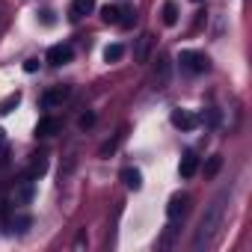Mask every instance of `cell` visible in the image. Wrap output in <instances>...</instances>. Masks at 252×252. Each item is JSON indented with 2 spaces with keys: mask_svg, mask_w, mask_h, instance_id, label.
I'll return each instance as SVG.
<instances>
[{
  "mask_svg": "<svg viewBox=\"0 0 252 252\" xmlns=\"http://www.w3.org/2000/svg\"><path fill=\"white\" fill-rule=\"evenodd\" d=\"M36 68H39V60H27L24 63V71H36Z\"/></svg>",
  "mask_w": 252,
  "mask_h": 252,
  "instance_id": "603a6c76",
  "label": "cell"
},
{
  "mask_svg": "<svg viewBox=\"0 0 252 252\" xmlns=\"http://www.w3.org/2000/svg\"><path fill=\"white\" fill-rule=\"evenodd\" d=\"M9 163V152H6V146H0V169H3Z\"/></svg>",
  "mask_w": 252,
  "mask_h": 252,
  "instance_id": "7402d4cb",
  "label": "cell"
},
{
  "mask_svg": "<svg viewBox=\"0 0 252 252\" xmlns=\"http://www.w3.org/2000/svg\"><path fill=\"white\" fill-rule=\"evenodd\" d=\"M122 181H125V187H128V190H140V187H143L140 169H125V172H122Z\"/></svg>",
  "mask_w": 252,
  "mask_h": 252,
  "instance_id": "7c38bea8",
  "label": "cell"
},
{
  "mask_svg": "<svg viewBox=\"0 0 252 252\" xmlns=\"http://www.w3.org/2000/svg\"><path fill=\"white\" fill-rule=\"evenodd\" d=\"M77 125H80L83 131H86V128H92V125H95V113H83V116L77 119Z\"/></svg>",
  "mask_w": 252,
  "mask_h": 252,
  "instance_id": "44dd1931",
  "label": "cell"
},
{
  "mask_svg": "<svg viewBox=\"0 0 252 252\" xmlns=\"http://www.w3.org/2000/svg\"><path fill=\"white\" fill-rule=\"evenodd\" d=\"M48 172V155H33V163H30V169H27V178H42Z\"/></svg>",
  "mask_w": 252,
  "mask_h": 252,
  "instance_id": "8fae6325",
  "label": "cell"
},
{
  "mask_svg": "<svg viewBox=\"0 0 252 252\" xmlns=\"http://www.w3.org/2000/svg\"><path fill=\"white\" fill-rule=\"evenodd\" d=\"M33 193H36V181L24 175L18 181V190H15V205H30L33 202Z\"/></svg>",
  "mask_w": 252,
  "mask_h": 252,
  "instance_id": "5b68a950",
  "label": "cell"
},
{
  "mask_svg": "<svg viewBox=\"0 0 252 252\" xmlns=\"http://www.w3.org/2000/svg\"><path fill=\"white\" fill-rule=\"evenodd\" d=\"M220 166H222V158H211V160H208V166H205V175H217V172H220Z\"/></svg>",
  "mask_w": 252,
  "mask_h": 252,
  "instance_id": "ffe728a7",
  "label": "cell"
},
{
  "mask_svg": "<svg viewBox=\"0 0 252 252\" xmlns=\"http://www.w3.org/2000/svg\"><path fill=\"white\" fill-rule=\"evenodd\" d=\"M196 169H199V158H196L193 152H187V155L181 158V166H178L181 178H193V175H196Z\"/></svg>",
  "mask_w": 252,
  "mask_h": 252,
  "instance_id": "30bf717a",
  "label": "cell"
},
{
  "mask_svg": "<svg viewBox=\"0 0 252 252\" xmlns=\"http://www.w3.org/2000/svg\"><path fill=\"white\" fill-rule=\"evenodd\" d=\"M137 21V12L131 6H122V18H119V27H131Z\"/></svg>",
  "mask_w": 252,
  "mask_h": 252,
  "instance_id": "ac0fdd59",
  "label": "cell"
},
{
  "mask_svg": "<svg viewBox=\"0 0 252 252\" xmlns=\"http://www.w3.org/2000/svg\"><path fill=\"white\" fill-rule=\"evenodd\" d=\"M0 146H6V131L0 128Z\"/></svg>",
  "mask_w": 252,
  "mask_h": 252,
  "instance_id": "cb8c5ba5",
  "label": "cell"
},
{
  "mask_svg": "<svg viewBox=\"0 0 252 252\" xmlns=\"http://www.w3.org/2000/svg\"><path fill=\"white\" fill-rule=\"evenodd\" d=\"M18 104H21V92H12V95H6L3 101H0V113L6 116V113H12Z\"/></svg>",
  "mask_w": 252,
  "mask_h": 252,
  "instance_id": "2e32d148",
  "label": "cell"
},
{
  "mask_svg": "<svg viewBox=\"0 0 252 252\" xmlns=\"http://www.w3.org/2000/svg\"><path fill=\"white\" fill-rule=\"evenodd\" d=\"M92 9H95V0H71L68 18H71V21H80V18H86Z\"/></svg>",
  "mask_w": 252,
  "mask_h": 252,
  "instance_id": "ba28073f",
  "label": "cell"
},
{
  "mask_svg": "<svg viewBox=\"0 0 252 252\" xmlns=\"http://www.w3.org/2000/svg\"><path fill=\"white\" fill-rule=\"evenodd\" d=\"M101 18H104V24H119V18H122V6H104L101 9Z\"/></svg>",
  "mask_w": 252,
  "mask_h": 252,
  "instance_id": "5bb4252c",
  "label": "cell"
},
{
  "mask_svg": "<svg viewBox=\"0 0 252 252\" xmlns=\"http://www.w3.org/2000/svg\"><path fill=\"white\" fill-rule=\"evenodd\" d=\"M71 57H74V51H71V45H54V48H48V63L51 65H65V63H71Z\"/></svg>",
  "mask_w": 252,
  "mask_h": 252,
  "instance_id": "277c9868",
  "label": "cell"
},
{
  "mask_svg": "<svg viewBox=\"0 0 252 252\" xmlns=\"http://www.w3.org/2000/svg\"><path fill=\"white\" fill-rule=\"evenodd\" d=\"M160 15H163V24H166V27H175V24H178V6L172 3V0H166V3H163Z\"/></svg>",
  "mask_w": 252,
  "mask_h": 252,
  "instance_id": "4fadbf2b",
  "label": "cell"
},
{
  "mask_svg": "<svg viewBox=\"0 0 252 252\" xmlns=\"http://www.w3.org/2000/svg\"><path fill=\"white\" fill-rule=\"evenodd\" d=\"M60 128H63V122H60V119H54V116H45V119H39V125H36V137L48 140V137L60 134Z\"/></svg>",
  "mask_w": 252,
  "mask_h": 252,
  "instance_id": "8992f818",
  "label": "cell"
},
{
  "mask_svg": "<svg viewBox=\"0 0 252 252\" xmlns=\"http://www.w3.org/2000/svg\"><path fill=\"white\" fill-rule=\"evenodd\" d=\"M155 77H158V86H160V89L169 83V63H166V57L158 60V74H155Z\"/></svg>",
  "mask_w": 252,
  "mask_h": 252,
  "instance_id": "9a60e30c",
  "label": "cell"
},
{
  "mask_svg": "<svg viewBox=\"0 0 252 252\" xmlns=\"http://www.w3.org/2000/svg\"><path fill=\"white\" fill-rule=\"evenodd\" d=\"M196 3H199V0H196Z\"/></svg>",
  "mask_w": 252,
  "mask_h": 252,
  "instance_id": "d4e9b609",
  "label": "cell"
},
{
  "mask_svg": "<svg viewBox=\"0 0 252 252\" xmlns=\"http://www.w3.org/2000/svg\"><path fill=\"white\" fill-rule=\"evenodd\" d=\"M122 57H125V48H122V45H107V48H104V60H107V63H119Z\"/></svg>",
  "mask_w": 252,
  "mask_h": 252,
  "instance_id": "e0dca14e",
  "label": "cell"
},
{
  "mask_svg": "<svg viewBox=\"0 0 252 252\" xmlns=\"http://www.w3.org/2000/svg\"><path fill=\"white\" fill-rule=\"evenodd\" d=\"M184 211H187V196H172L169 205H166V217L175 222L178 217H184Z\"/></svg>",
  "mask_w": 252,
  "mask_h": 252,
  "instance_id": "9c48e42d",
  "label": "cell"
},
{
  "mask_svg": "<svg viewBox=\"0 0 252 252\" xmlns=\"http://www.w3.org/2000/svg\"><path fill=\"white\" fill-rule=\"evenodd\" d=\"M149 48H152V36L146 33V36L140 39V51H137V60H140V63H146V57H149Z\"/></svg>",
  "mask_w": 252,
  "mask_h": 252,
  "instance_id": "d6986e66",
  "label": "cell"
},
{
  "mask_svg": "<svg viewBox=\"0 0 252 252\" xmlns=\"http://www.w3.org/2000/svg\"><path fill=\"white\" fill-rule=\"evenodd\" d=\"M178 63H181V68H184L187 74H205V71L211 68V60H208L202 51H181Z\"/></svg>",
  "mask_w": 252,
  "mask_h": 252,
  "instance_id": "7a4b0ae2",
  "label": "cell"
},
{
  "mask_svg": "<svg viewBox=\"0 0 252 252\" xmlns=\"http://www.w3.org/2000/svg\"><path fill=\"white\" fill-rule=\"evenodd\" d=\"M172 125L181 131H193V128H199V116H193L187 110H172Z\"/></svg>",
  "mask_w": 252,
  "mask_h": 252,
  "instance_id": "52a82bcc",
  "label": "cell"
},
{
  "mask_svg": "<svg viewBox=\"0 0 252 252\" xmlns=\"http://www.w3.org/2000/svg\"><path fill=\"white\" fill-rule=\"evenodd\" d=\"M68 95H71V89H68V86H54V89H48V92L42 95V107H45V110L63 107V104L68 101Z\"/></svg>",
  "mask_w": 252,
  "mask_h": 252,
  "instance_id": "3957f363",
  "label": "cell"
},
{
  "mask_svg": "<svg viewBox=\"0 0 252 252\" xmlns=\"http://www.w3.org/2000/svg\"><path fill=\"white\" fill-rule=\"evenodd\" d=\"M228 199H231V193L228 190H220L217 193V199L205 208V214H202V220H199V228H196V234H193V249H205V246H211L214 243V237L220 234V228H222V220H225V211H228Z\"/></svg>",
  "mask_w": 252,
  "mask_h": 252,
  "instance_id": "6da1fadb",
  "label": "cell"
}]
</instances>
